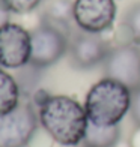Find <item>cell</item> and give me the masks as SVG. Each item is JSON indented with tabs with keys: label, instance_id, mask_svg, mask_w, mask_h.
Instances as JSON below:
<instances>
[{
	"label": "cell",
	"instance_id": "1",
	"mask_svg": "<svg viewBox=\"0 0 140 147\" xmlns=\"http://www.w3.org/2000/svg\"><path fill=\"white\" fill-rule=\"evenodd\" d=\"M38 119L51 140L68 147L83 143L89 125L84 105L65 95L45 96L39 102Z\"/></svg>",
	"mask_w": 140,
	"mask_h": 147
},
{
	"label": "cell",
	"instance_id": "2",
	"mask_svg": "<svg viewBox=\"0 0 140 147\" xmlns=\"http://www.w3.org/2000/svg\"><path fill=\"white\" fill-rule=\"evenodd\" d=\"M131 90L111 78H103L89 89L84 110L89 122L98 126H115L130 113Z\"/></svg>",
	"mask_w": 140,
	"mask_h": 147
},
{
	"label": "cell",
	"instance_id": "3",
	"mask_svg": "<svg viewBox=\"0 0 140 147\" xmlns=\"http://www.w3.org/2000/svg\"><path fill=\"white\" fill-rule=\"evenodd\" d=\"M39 125L30 102H20L12 111L0 114V147H27Z\"/></svg>",
	"mask_w": 140,
	"mask_h": 147
},
{
	"label": "cell",
	"instance_id": "4",
	"mask_svg": "<svg viewBox=\"0 0 140 147\" xmlns=\"http://www.w3.org/2000/svg\"><path fill=\"white\" fill-rule=\"evenodd\" d=\"M69 36L66 32L51 24L42 23L30 32L32 54L30 65L39 69H47L68 54Z\"/></svg>",
	"mask_w": 140,
	"mask_h": 147
},
{
	"label": "cell",
	"instance_id": "5",
	"mask_svg": "<svg viewBox=\"0 0 140 147\" xmlns=\"http://www.w3.org/2000/svg\"><path fill=\"white\" fill-rule=\"evenodd\" d=\"M103 68L105 77L125 84L131 92L140 87V48L134 42L111 47Z\"/></svg>",
	"mask_w": 140,
	"mask_h": 147
},
{
	"label": "cell",
	"instance_id": "6",
	"mask_svg": "<svg viewBox=\"0 0 140 147\" xmlns=\"http://www.w3.org/2000/svg\"><path fill=\"white\" fill-rule=\"evenodd\" d=\"M72 18L78 30L101 35L115 23L116 3L115 0H74Z\"/></svg>",
	"mask_w": 140,
	"mask_h": 147
},
{
	"label": "cell",
	"instance_id": "7",
	"mask_svg": "<svg viewBox=\"0 0 140 147\" xmlns=\"http://www.w3.org/2000/svg\"><path fill=\"white\" fill-rule=\"evenodd\" d=\"M111 47L101 35L78 30L69 36L68 57L78 71H89L103 65Z\"/></svg>",
	"mask_w": 140,
	"mask_h": 147
},
{
	"label": "cell",
	"instance_id": "8",
	"mask_svg": "<svg viewBox=\"0 0 140 147\" xmlns=\"http://www.w3.org/2000/svg\"><path fill=\"white\" fill-rule=\"evenodd\" d=\"M32 39L30 32L15 23L0 27V66L20 69L30 63Z\"/></svg>",
	"mask_w": 140,
	"mask_h": 147
},
{
	"label": "cell",
	"instance_id": "9",
	"mask_svg": "<svg viewBox=\"0 0 140 147\" xmlns=\"http://www.w3.org/2000/svg\"><path fill=\"white\" fill-rule=\"evenodd\" d=\"M41 9L42 23L51 24L66 32L68 35H72L71 21H74V18H72V3L69 0H44Z\"/></svg>",
	"mask_w": 140,
	"mask_h": 147
},
{
	"label": "cell",
	"instance_id": "10",
	"mask_svg": "<svg viewBox=\"0 0 140 147\" xmlns=\"http://www.w3.org/2000/svg\"><path fill=\"white\" fill-rule=\"evenodd\" d=\"M121 138V126H98L89 122L83 144L84 147H115Z\"/></svg>",
	"mask_w": 140,
	"mask_h": 147
},
{
	"label": "cell",
	"instance_id": "11",
	"mask_svg": "<svg viewBox=\"0 0 140 147\" xmlns=\"http://www.w3.org/2000/svg\"><path fill=\"white\" fill-rule=\"evenodd\" d=\"M21 90L15 77L0 68V114L9 113L21 102Z\"/></svg>",
	"mask_w": 140,
	"mask_h": 147
},
{
	"label": "cell",
	"instance_id": "12",
	"mask_svg": "<svg viewBox=\"0 0 140 147\" xmlns=\"http://www.w3.org/2000/svg\"><path fill=\"white\" fill-rule=\"evenodd\" d=\"M21 69V72H20V75L17 80V83L20 86V90H21V93H29L30 90L35 89V86L38 84L39 78H41V72L42 69L39 68H35L33 65H26L24 68H20Z\"/></svg>",
	"mask_w": 140,
	"mask_h": 147
},
{
	"label": "cell",
	"instance_id": "13",
	"mask_svg": "<svg viewBox=\"0 0 140 147\" xmlns=\"http://www.w3.org/2000/svg\"><path fill=\"white\" fill-rule=\"evenodd\" d=\"M124 29L134 42H140V3L133 5L125 12Z\"/></svg>",
	"mask_w": 140,
	"mask_h": 147
},
{
	"label": "cell",
	"instance_id": "14",
	"mask_svg": "<svg viewBox=\"0 0 140 147\" xmlns=\"http://www.w3.org/2000/svg\"><path fill=\"white\" fill-rule=\"evenodd\" d=\"M44 0H5L8 8L14 14H29V12L38 9Z\"/></svg>",
	"mask_w": 140,
	"mask_h": 147
},
{
	"label": "cell",
	"instance_id": "15",
	"mask_svg": "<svg viewBox=\"0 0 140 147\" xmlns=\"http://www.w3.org/2000/svg\"><path fill=\"white\" fill-rule=\"evenodd\" d=\"M131 119L140 128V87L131 92V108H130Z\"/></svg>",
	"mask_w": 140,
	"mask_h": 147
},
{
	"label": "cell",
	"instance_id": "16",
	"mask_svg": "<svg viewBox=\"0 0 140 147\" xmlns=\"http://www.w3.org/2000/svg\"><path fill=\"white\" fill-rule=\"evenodd\" d=\"M11 14H12V12L9 11L8 5L5 3V0H0V27L5 26V24H8V23H11L9 21Z\"/></svg>",
	"mask_w": 140,
	"mask_h": 147
}]
</instances>
